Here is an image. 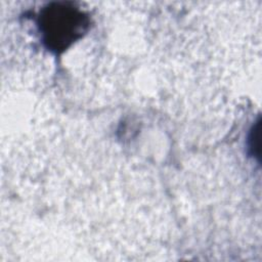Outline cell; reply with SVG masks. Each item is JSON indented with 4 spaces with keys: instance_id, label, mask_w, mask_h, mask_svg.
I'll list each match as a JSON object with an SVG mask.
<instances>
[{
    "instance_id": "obj_1",
    "label": "cell",
    "mask_w": 262,
    "mask_h": 262,
    "mask_svg": "<svg viewBox=\"0 0 262 262\" xmlns=\"http://www.w3.org/2000/svg\"><path fill=\"white\" fill-rule=\"evenodd\" d=\"M38 27L47 48L59 52L86 33L89 17L74 3L52 2L40 11Z\"/></svg>"
}]
</instances>
